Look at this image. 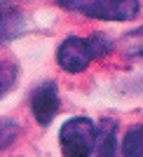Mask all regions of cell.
Returning <instances> with one entry per match:
<instances>
[{
	"instance_id": "cell-1",
	"label": "cell",
	"mask_w": 143,
	"mask_h": 157,
	"mask_svg": "<svg viewBox=\"0 0 143 157\" xmlns=\"http://www.w3.org/2000/svg\"><path fill=\"white\" fill-rule=\"evenodd\" d=\"M106 49H108V42L103 38H68L59 47L56 61L64 71L80 73Z\"/></svg>"
},
{
	"instance_id": "cell-2",
	"label": "cell",
	"mask_w": 143,
	"mask_h": 157,
	"mask_svg": "<svg viewBox=\"0 0 143 157\" xmlns=\"http://www.w3.org/2000/svg\"><path fill=\"white\" fill-rule=\"evenodd\" d=\"M96 141H99V131L94 122H89L87 117L68 120L59 134L64 157H89L96 148Z\"/></svg>"
},
{
	"instance_id": "cell-3",
	"label": "cell",
	"mask_w": 143,
	"mask_h": 157,
	"mask_svg": "<svg viewBox=\"0 0 143 157\" xmlns=\"http://www.w3.org/2000/svg\"><path fill=\"white\" fill-rule=\"evenodd\" d=\"M61 7L82 12L94 19L106 21H127L138 14V2L134 0H101V2H61Z\"/></svg>"
},
{
	"instance_id": "cell-4",
	"label": "cell",
	"mask_w": 143,
	"mask_h": 157,
	"mask_svg": "<svg viewBox=\"0 0 143 157\" xmlns=\"http://www.w3.org/2000/svg\"><path fill=\"white\" fill-rule=\"evenodd\" d=\"M31 108H33L35 120H38L42 127H47L54 120V115L59 113V94H56V87H54L52 82L38 87V89L33 92Z\"/></svg>"
},
{
	"instance_id": "cell-5",
	"label": "cell",
	"mask_w": 143,
	"mask_h": 157,
	"mask_svg": "<svg viewBox=\"0 0 143 157\" xmlns=\"http://www.w3.org/2000/svg\"><path fill=\"white\" fill-rule=\"evenodd\" d=\"M24 33V14L10 2H0V42L14 40Z\"/></svg>"
},
{
	"instance_id": "cell-6",
	"label": "cell",
	"mask_w": 143,
	"mask_h": 157,
	"mask_svg": "<svg viewBox=\"0 0 143 157\" xmlns=\"http://www.w3.org/2000/svg\"><path fill=\"white\" fill-rule=\"evenodd\" d=\"M124 157H143V127H134L127 131L122 141Z\"/></svg>"
},
{
	"instance_id": "cell-7",
	"label": "cell",
	"mask_w": 143,
	"mask_h": 157,
	"mask_svg": "<svg viewBox=\"0 0 143 157\" xmlns=\"http://www.w3.org/2000/svg\"><path fill=\"white\" fill-rule=\"evenodd\" d=\"M96 143H99V157H117L113 127H103V134H101V138H99Z\"/></svg>"
},
{
	"instance_id": "cell-8",
	"label": "cell",
	"mask_w": 143,
	"mask_h": 157,
	"mask_svg": "<svg viewBox=\"0 0 143 157\" xmlns=\"http://www.w3.org/2000/svg\"><path fill=\"white\" fill-rule=\"evenodd\" d=\"M14 80H17V66L10 61H0V98L12 89Z\"/></svg>"
},
{
	"instance_id": "cell-9",
	"label": "cell",
	"mask_w": 143,
	"mask_h": 157,
	"mask_svg": "<svg viewBox=\"0 0 143 157\" xmlns=\"http://www.w3.org/2000/svg\"><path fill=\"white\" fill-rule=\"evenodd\" d=\"M122 47H124V49H127L129 54L143 56V28H141V31L129 33V35H127V38L122 40Z\"/></svg>"
},
{
	"instance_id": "cell-10",
	"label": "cell",
	"mask_w": 143,
	"mask_h": 157,
	"mask_svg": "<svg viewBox=\"0 0 143 157\" xmlns=\"http://www.w3.org/2000/svg\"><path fill=\"white\" fill-rule=\"evenodd\" d=\"M17 131H19L17 122H12V120H0V148H5V145L12 143L14 136H17Z\"/></svg>"
}]
</instances>
